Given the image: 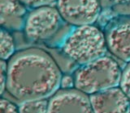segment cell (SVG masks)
Masks as SVG:
<instances>
[{"label": "cell", "instance_id": "6da1fadb", "mask_svg": "<svg viewBox=\"0 0 130 113\" xmlns=\"http://www.w3.org/2000/svg\"><path fill=\"white\" fill-rule=\"evenodd\" d=\"M62 77L57 64L47 52L28 48L11 58L6 88L20 103L46 99L57 92Z\"/></svg>", "mask_w": 130, "mask_h": 113}, {"label": "cell", "instance_id": "7a4b0ae2", "mask_svg": "<svg viewBox=\"0 0 130 113\" xmlns=\"http://www.w3.org/2000/svg\"><path fill=\"white\" fill-rule=\"evenodd\" d=\"M121 69L111 56H103L81 66L75 74V87L86 95H93L120 84Z\"/></svg>", "mask_w": 130, "mask_h": 113}, {"label": "cell", "instance_id": "3957f363", "mask_svg": "<svg viewBox=\"0 0 130 113\" xmlns=\"http://www.w3.org/2000/svg\"><path fill=\"white\" fill-rule=\"evenodd\" d=\"M107 48L103 33L91 24L74 28L62 45L63 53L81 66L103 56Z\"/></svg>", "mask_w": 130, "mask_h": 113}, {"label": "cell", "instance_id": "277c9868", "mask_svg": "<svg viewBox=\"0 0 130 113\" xmlns=\"http://www.w3.org/2000/svg\"><path fill=\"white\" fill-rule=\"evenodd\" d=\"M59 10L43 6L32 10L24 21V29L28 39L34 41H51L59 34L63 21Z\"/></svg>", "mask_w": 130, "mask_h": 113}, {"label": "cell", "instance_id": "5b68a950", "mask_svg": "<svg viewBox=\"0 0 130 113\" xmlns=\"http://www.w3.org/2000/svg\"><path fill=\"white\" fill-rule=\"evenodd\" d=\"M57 9L65 22L78 27L96 21L100 4L99 0H58Z\"/></svg>", "mask_w": 130, "mask_h": 113}, {"label": "cell", "instance_id": "8992f818", "mask_svg": "<svg viewBox=\"0 0 130 113\" xmlns=\"http://www.w3.org/2000/svg\"><path fill=\"white\" fill-rule=\"evenodd\" d=\"M47 113H93L90 99L77 89L57 91L49 101Z\"/></svg>", "mask_w": 130, "mask_h": 113}, {"label": "cell", "instance_id": "52a82bcc", "mask_svg": "<svg viewBox=\"0 0 130 113\" xmlns=\"http://www.w3.org/2000/svg\"><path fill=\"white\" fill-rule=\"evenodd\" d=\"M89 99L93 113H130V99L117 87L93 94Z\"/></svg>", "mask_w": 130, "mask_h": 113}, {"label": "cell", "instance_id": "ba28073f", "mask_svg": "<svg viewBox=\"0 0 130 113\" xmlns=\"http://www.w3.org/2000/svg\"><path fill=\"white\" fill-rule=\"evenodd\" d=\"M107 48L118 59L130 62V18L112 24L106 35Z\"/></svg>", "mask_w": 130, "mask_h": 113}, {"label": "cell", "instance_id": "9c48e42d", "mask_svg": "<svg viewBox=\"0 0 130 113\" xmlns=\"http://www.w3.org/2000/svg\"><path fill=\"white\" fill-rule=\"evenodd\" d=\"M22 0H0V20L8 29H19L24 25L25 7Z\"/></svg>", "mask_w": 130, "mask_h": 113}, {"label": "cell", "instance_id": "30bf717a", "mask_svg": "<svg viewBox=\"0 0 130 113\" xmlns=\"http://www.w3.org/2000/svg\"><path fill=\"white\" fill-rule=\"evenodd\" d=\"M15 52V43L11 35L7 30L1 31L0 37V56L2 60L9 59Z\"/></svg>", "mask_w": 130, "mask_h": 113}, {"label": "cell", "instance_id": "8fae6325", "mask_svg": "<svg viewBox=\"0 0 130 113\" xmlns=\"http://www.w3.org/2000/svg\"><path fill=\"white\" fill-rule=\"evenodd\" d=\"M49 102L46 99L29 100L20 103V113H47Z\"/></svg>", "mask_w": 130, "mask_h": 113}, {"label": "cell", "instance_id": "7c38bea8", "mask_svg": "<svg viewBox=\"0 0 130 113\" xmlns=\"http://www.w3.org/2000/svg\"><path fill=\"white\" fill-rule=\"evenodd\" d=\"M120 85V88L130 99V62L122 73V78Z\"/></svg>", "mask_w": 130, "mask_h": 113}, {"label": "cell", "instance_id": "4fadbf2b", "mask_svg": "<svg viewBox=\"0 0 130 113\" xmlns=\"http://www.w3.org/2000/svg\"><path fill=\"white\" fill-rule=\"evenodd\" d=\"M0 113H20L15 105L7 99H2L0 103Z\"/></svg>", "mask_w": 130, "mask_h": 113}, {"label": "cell", "instance_id": "5bb4252c", "mask_svg": "<svg viewBox=\"0 0 130 113\" xmlns=\"http://www.w3.org/2000/svg\"><path fill=\"white\" fill-rule=\"evenodd\" d=\"M7 63L4 62V60L1 61L0 63V76H1V94H3L4 90L6 89L7 85Z\"/></svg>", "mask_w": 130, "mask_h": 113}, {"label": "cell", "instance_id": "9a60e30c", "mask_svg": "<svg viewBox=\"0 0 130 113\" xmlns=\"http://www.w3.org/2000/svg\"><path fill=\"white\" fill-rule=\"evenodd\" d=\"M22 1L28 6L37 8L43 6H47L49 4L54 3L55 0H22Z\"/></svg>", "mask_w": 130, "mask_h": 113}, {"label": "cell", "instance_id": "2e32d148", "mask_svg": "<svg viewBox=\"0 0 130 113\" xmlns=\"http://www.w3.org/2000/svg\"><path fill=\"white\" fill-rule=\"evenodd\" d=\"M73 86H75V79L69 75L62 77L60 82V87H62L64 90H69V89H72Z\"/></svg>", "mask_w": 130, "mask_h": 113}, {"label": "cell", "instance_id": "e0dca14e", "mask_svg": "<svg viewBox=\"0 0 130 113\" xmlns=\"http://www.w3.org/2000/svg\"><path fill=\"white\" fill-rule=\"evenodd\" d=\"M111 1L116 3H129L130 0H111Z\"/></svg>", "mask_w": 130, "mask_h": 113}]
</instances>
